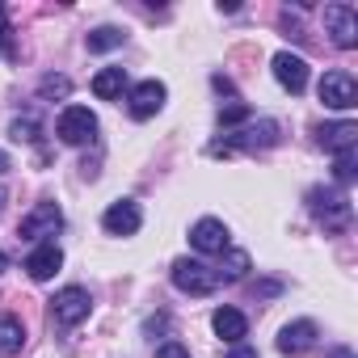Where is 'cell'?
<instances>
[{"instance_id": "cell-1", "label": "cell", "mask_w": 358, "mask_h": 358, "mask_svg": "<svg viewBox=\"0 0 358 358\" xmlns=\"http://www.w3.org/2000/svg\"><path fill=\"white\" fill-rule=\"evenodd\" d=\"M173 287L186 291V295H211V291L220 287V278H215V270H211L207 262H199V257H177V262H173Z\"/></svg>"}, {"instance_id": "cell-2", "label": "cell", "mask_w": 358, "mask_h": 358, "mask_svg": "<svg viewBox=\"0 0 358 358\" xmlns=\"http://www.w3.org/2000/svg\"><path fill=\"white\" fill-rule=\"evenodd\" d=\"M55 135H59V143L80 148V143H89V139L97 135V114H93L89 106H68V110L59 114V122H55Z\"/></svg>"}, {"instance_id": "cell-3", "label": "cell", "mask_w": 358, "mask_h": 358, "mask_svg": "<svg viewBox=\"0 0 358 358\" xmlns=\"http://www.w3.org/2000/svg\"><path fill=\"white\" fill-rule=\"evenodd\" d=\"M316 93H320V101L329 110H341V114L358 106V85H354L350 72H324L320 85H316Z\"/></svg>"}, {"instance_id": "cell-4", "label": "cell", "mask_w": 358, "mask_h": 358, "mask_svg": "<svg viewBox=\"0 0 358 358\" xmlns=\"http://www.w3.org/2000/svg\"><path fill=\"white\" fill-rule=\"evenodd\" d=\"M308 207H312V215L324 224V228H345L350 224V203H345V194H337V190H308Z\"/></svg>"}, {"instance_id": "cell-5", "label": "cell", "mask_w": 358, "mask_h": 358, "mask_svg": "<svg viewBox=\"0 0 358 358\" xmlns=\"http://www.w3.org/2000/svg\"><path fill=\"white\" fill-rule=\"evenodd\" d=\"M278 143V122L274 118H262V122H253V127H245V131H236V135H228L224 143H215L211 152L220 156V152H236V148H274Z\"/></svg>"}, {"instance_id": "cell-6", "label": "cell", "mask_w": 358, "mask_h": 358, "mask_svg": "<svg viewBox=\"0 0 358 358\" xmlns=\"http://www.w3.org/2000/svg\"><path fill=\"white\" fill-rule=\"evenodd\" d=\"M89 308H93V299H89L85 287H64V291L51 299V316H55V324H64V329H76V324L89 316Z\"/></svg>"}, {"instance_id": "cell-7", "label": "cell", "mask_w": 358, "mask_h": 358, "mask_svg": "<svg viewBox=\"0 0 358 358\" xmlns=\"http://www.w3.org/2000/svg\"><path fill=\"white\" fill-rule=\"evenodd\" d=\"M64 228V211L55 207V203H38L26 220H22V241H38V245H47V236H55Z\"/></svg>"}, {"instance_id": "cell-8", "label": "cell", "mask_w": 358, "mask_h": 358, "mask_svg": "<svg viewBox=\"0 0 358 358\" xmlns=\"http://www.w3.org/2000/svg\"><path fill=\"white\" fill-rule=\"evenodd\" d=\"M164 97H169V89L160 85V80H139L131 93H127V110H131V118H152V114H160L164 110Z\"/></svg>"}, {"instance_id": "cell-9", "label": "cell", "mask_w": 358, "mask_h": 358, "mask_svg": "<svg viewBox=\"0 0 358 358\" xmlns=\"http://www.w3.org/2000/svg\"><path fill=\"white\" fill-rule=\"evenodd\" d=\"M101 224H106V232H110V236H135V232H139V224H143V211H139V203L118 199V203H110V207H106Z\"/></svg>"}, {"instance_id": "cell-10", "label": "cell", "mask_w": 358, "mask_h": 358, "mask_svg": "<svg viewBox=\"0 0 358 358\" xmlns=\"http://www.w3.org/2000/svg\"><path fill=\"white\" fill-rule=\"evenodd\" d=\"M324 26H329L333 43H337L341 51H350V47L358 43V17H354L350 5H329V9H324Z\"/></svg>"}, {"instance_id": "cell-11", "label": "cell", "mask_w": 358, "mask_h": 358, "mask_svg": "<svg viewBox=\"0 0 358 358\" xmlns=\"http://www.w3.org/2000/svg\"><path fill=\"white\" fill-rule=\"evenodd\" d=\"M274 80L287 93H303L308 89V59L303 55H291V51H278L274 55Z\"/></svg>"}, {"instance_id": "cell-12", "label": "cell", "mask_w": 358, "mask_h": 358, "mask_svg": "<svg viewBox=\"0 0 358 358\" xmlns=\"http://www.w3.org/2000/svg\"><path fill=\"white\" fill-rule=\"evenodd\" d=\"M316 143H320L324 152H333V156H341V152H354V143H358V122L341 118V122L316 127Z\"/></svg>"}, {"instance_id": "cell-13", "label": "cell", "mask_w": 358, "mask_h": 358, "mask_svg": "<svg viewBox=\"0 0 358 358\" xmlns=\"http://www.w3.org/2000/svg\"><path fill=\"white\" fill-rule=\"evenodd\" d=\"M190 245L199 249V253H224L232 241H228V224L224 220H199L194 228H190Z\"/></svg>"}, {"instance_id": "cell-14", "label": "cell", "mask_w": 358, "mask_h": 358, "mask_svg": "<svg viewBox=\"0 0 358 358\" xmlns=\"http://www.w3.org/2000/svg\"><path fill=\"white\" fill-rule=\"evenodd\" d=\"M59 266H64V249H59L55 241L38 245V249L26 257V270H30V278H34V282H51V278L59 274Z\"/></svg>"}, {"instance_id": "cell-15", "label": "cell", "mask_w": 358, "mask_h": 358, "mask_svg": "<svg viewBox=\"0 0 358 358\" xmlns=\"http://www.w3.org/2000/svg\"><path fill=\"white\" fill-rule=\"evenodd\" d=\"M316 324L312 320H291V324H282V333H278V350L282 354H291V358H299V354H308L312 345H316Z\"/></svg>"}, {"instance_id": "cell-16", "label": "cell", "mask_w": 358, "mask_h": 358, "mask_svg": "<svg viewBox=\"0 0 358 358\" xmlns=\"http://www.w3.org/2000/svg\"><path fill=\"white\" fill-rule=\"evenodd\" d=\"M211 329H215L228 345H241V341L249 337V320H245L241 308H215V312H211Z\"/></svg>"}, {"instance_id": "cell-17", "label": "cell", "mask_w": 358, "mask_h": 358, "mask_svg": "<svg viewBox=\"0 0 358 358\" xmlns=\"http://www.w3.org/2000/svg\"><path fill=\"white\" fill-rule=\"evenodd\" d=\"M93 93H97L101 101H122V93H127V72H122V68H101V72L93 76Z\"/></svg>"}, {"instance_id": "cell-18", "label": "cell", "mask_w": 358, "mask_h": 358, "mask_svg": "<svg viewBox=\"0 0 358 358\" xmlns=\"http://www.w3.org/2000/svg\"><path fill=\"white\" fill-rule=\"evenodd\" d=\"M26 350V329L17 316H0V358H17Z\"/></svg>"}, {"instance_id": "cell-19", "label": "cell", "mask_w": 358, "mask_h": 358, "mask_svg": "<svg viewBox=\"0 0 358 358\" xmlns=\"http://www.w3.org/2000/svg\"><path fill=\"white\" fill-rule=\"evenodd\" d=\"M249 274V253L245 249H224V266L215 270V278H228V282H241Z\"/></svg>"}, {"instance_id": "cell-20", "label": "cell", "mask_w": 358, "mask_h": 358, "mask_svg": "<svg viewBox=\"0 0 358 358\" xmlns=\"http://www.w3.org/2000/svg\"><path fill=\"white\" fill-rule=\"evenodd\" d=\"M85 43H89V51H114V47H122V43H127V34H122L118 26H97Z\"/></svg>"}, {"instance_id": "cell-21", "label": "cell", "mask_w": 358, "mask_h": 358, "mask_svg": "<svg viewBox=\"0 0 358 358\" xmlns=\"http://www.w3.org/2000/svg\"><path fill=\"white\" fill-rule=\"evenodd\" d=\"M333 177H337L341 186H350L354 177H358V156H354V152H341V156L333 160Z\"/></svg>"}, {"instance_id": "cell-22", "label": "cell", "mask_w": 358, "mask_h": 358, "mask_svg": "<svg viewBox=\"0 0 358 358\" xmlns=\"http://www.w3.org/2000/svg\"><path fill=\"white\" fill-rule=\"evenodd\" d=\"M9 135H13L17 143H34V139H38V118H34V114H26V118H13Z\"/></svg>"}, {"instance_id": "cell-23", "label": "cell", "mask_w": 358, "mask_h": 358, "mask_svg": "<svg viewBox=\"0 0 358 358\" xmlns=\"http://www.w3.org/2000/svg\"><path fill=\"white\" fill-rule=\"evenodd\" d=\"M249 118V106L245 101H232V106H220V127L228 131V127H236V122H245Z\"/></svg>"}, {"instance_id": "cell-24", "label": "cell", "mask_w": 358, "mask_h": 358, "mask_svg": "<svg viewBox=\"0 0 358 358\" xmlns=\"http://www.w3.org/2000/svg\"><path fill=\"white\" fill-rule=\"evenodd\" d=\"M68 89H72V80H68V76H47V80L38 85V93H43V97H51V93H55V97H68Z\"/></svg>"}, {"instance_id": "cell-25", "label": "cell", "mask_w": 358, "mask_h": 358, "mask_svg": "<svg viewBox=\"0 0 358 358\" xmlns=\"http://www.w3.org/2000/svg\"><path fill=\"white\" fill-rule=\"evenodd\" d=\"M156 358H190V350H186L182 341H164V345L156 350Z\"/></svg>"}, {"instance_id": "cell-26", "label": "cell", "mask_w": 358, "mask_h": 358, "mask_svg": "<svg viewBox=\"0 0 358 358\" xmlns=\"http://www.w3.org/2000/svg\"><path fill=\"white\" fill-rule=\"evenodd\" d=\"M224 358H257V350H253V345H245V341H241V345H232V350H228V354H224Z\"/></svg>"}, {"instance_id": "cell-27", "label": "cell", "mask_w": 358, "mask_h": 358, "mask_svg": "<svg viewBox=\"0 0 358 358\" xmlns=\"http://www.w3.org/2000/svg\"><path fill=\"white\" fill-rule=\"evenodd\" d=\"M0 173H9V152H0Z\"/></svg>"}, {"instance_id": "cell-28", "label": "cell", "mask_w": 358, "mask_h": 358, "mask_svg": "<svg viewBox=\"0 0 358 358\" xmlns=\"http://www.w3.org/2000/svg\"><path fill=\"white\" fill-rule=\"evenodd\" d=\"M0 30H5V9H0Z\"/></svg>"}, {"instance_id": "cell-29", "label": "cell", "mask_w": 358, "mask_h": 358, "mask_svg": "<svg viewBox=\"0 0 358 358\" xmlns=\"http://www.w3.org/2000/svg\"><path fill=\"white\" fill-rule=\"evenodd\" d=\"M0 270H5V253H0Z\"/></svg>"}, {"instance_id": "cell-30", "label": "cell", "mask_w": 358, "mask_h": 358, "mask_svg": "<svg viewBox=\"0 0 358 358\" xmlns=\"http://www.w3.org/2000/svg\"><path fill=\"white\" fill-rule=\"evenodd\" d=\"M0 211H5V199H0Z\"/></svg>"}]
</instances>
